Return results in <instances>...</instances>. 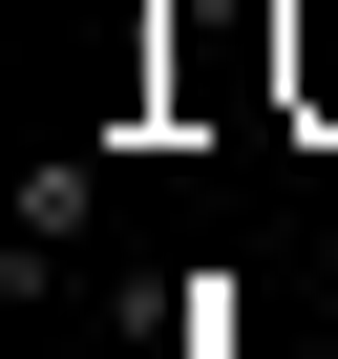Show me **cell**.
<instances>
[{"label": "cell", "instance_id": "cell-1", "mask_svg": "<svg viewBox=\"0 0 338 359\" xmlns=\"http://www.w3.org/2000/svg\"><path fill=\"white\" fill-rule=\"evenodd\" d=\"M85 233H106V169H85V148H43V169H22V212H0V275L43 296V275H85Z\"/></svg>", "mask_w": 338, "mask_h": 359}]
</instances>
